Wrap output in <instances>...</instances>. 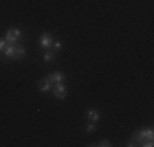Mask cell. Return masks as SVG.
<instances>
[{
  "label": "cell",
  "mask_w": 154,
  "mask_h": 147,
  "mask_svg": "<svg viewBox=\"0 0 154 147\" xmlns=\"http://www.w3.org/2000/svg\"><path fill=\"white\" fill-rule=\"evenodd\" d=\"M53 34L51 33H43L41 36H39V46L43 47V49H48V47L53 46Z\"/></svg>",
  "instance_id": "1"
},
{
  "label": "cell",
  "mask_w": 154,
  "mask_h": 147,
  "mask_svg": "<svg viewBox=\"0 0 154 147\" xmlns=\"http://www.w3.org/2000/svg\"><path fill=\"white\" fill-rule=\"evenodd\" d=\"M20 34H21V31H20L18 28H15V29H8V31H7V34H5V41L8 43V44H15L17 39L20 38Z\"/></svg>",
  "instance_id": "2"
},
{
  "label": "cell",
  "mask_w": 154,
  "mask_h": 147,
  "mask_svg": "<svg viewBox=\"0 0 154 147\" xmlns=\"http://www.w3.org/2000/svg\"><path fill=\"white\" fill-rule=\"evenodd\" d=\"M53 93L56 95V97L59 98V100H62V98L67 97V87L62 85V83L59 82V83H56V85L53 87Z\"/></svg>",
  "instance_id": "3"
},
{
  "label": "cell",
  "mask_w": 154,
  "mask_h": 147,
  "mask_svg": "<svg viewBox=\"0 0 154 147\" xmlns=\"http://www.w3.org/2000/svg\"><path fill=\"white\" fill-rule=\"evenodd\" d=\"M17 47H18V44H8V43H7L5 47H3V51H2L3 56L13 59V56H15V52H17Z\"/></svg>",
  "instance_id": "4"
},
{
  "label": "cell",
  "mask_w": 154,
  "mask_h": 147,
  "mask_svg": "<svg viewBox=\"0 0 154 147\" xmlns=\"http://www.w3.org/2000/svg\"><path fill=\"white\" fill-rule=\"evenodd\" d=\"M51 85H53V82H51V79H49V77H46V79L39 80V83H38V88H39V92H43V93H48V92L51 90Z\"/></svg>",
  "instance_id": "5"
},
{
  "label": "cell",
  "mask_w": 154,
  "mask_h": 147,
  "mask_svg": "<svg viewBox=\"0 0 154 147\" xmlns=\"http://www.w3.org/2000/svg\"><path fill=\"white\" fill-rule=\"evenodd\" d=\"M48 77L51 79V82H56V83H59V82H62V80L66 79L62 72H53V74H49Z\"/></svg>",
  "instance_id": "6"
},
{
  "label": "cell",
  "mask_w": 154,
  "mask_h": 147,
  "mask_svg": "<svg viewBox=\"0 0 154 147\" xmlns=\"http://www.w3.org/2000/svg\"><path fill=\"white\" fill-rule=\"evenodd\" d=\"M87 118H89L90 121H94V123H97L98 118H100V113H98L97 110L90 108V110H87Z\"/></svg>",
  "instance_id": "7"
},
{
  "label": "cell",
  "mask_w": 154,
  "mask_h": 147,
  "mask_svg": "<svg viewBox=\"0 0 154 147\" xmlns=\"http://www.w3.org/2000/svg\"><path fill=\"white\" fill-rule=\"evenodd\" d=\"M25 56H26V49H25L23 46H18L17 47V52H15V56H13V59H23Z\"/></svg>",
  "instance_id": "8"
},
{
  "label": "cell",
  "mask_w": 154,
  "mask_h": 147,
  "mask_svg": "<svg viewBox=\"0 0 154 147\" xmlns=\"http://www.w3.org/2000/svg\"><path fill=\"white\" fill-rule=\"evenodd\" d=\"M43 59H45V62H51V61H54V59H56V54H54V52H45Z\"/></svg>",
  "instance_id": "9"
},
{
  "label": "cell",
  "mask_w": 154,
  "mask_h": 147,
  "mask_svg": "<svg viewBox=\"0 0 154 147\" xmlns=\"http://www.w3.org/2000/svg\"><path fill=\"white\" fill-rule=\"evenodd\" d=\"M94 146H100V147H110L112 144H110V141L108 139H105V141H102L100 144H94Z\"/></svg>",
  "instance_id": "10"
},
{
  "label": "cell",
  "mask_w": 154,
  "mask_h": 147,
  "mask_svg": "<svg viewBox=\"0 0 154 147\" xmlns=\"http://www.w3.org/2000/svg\"><path fill=\"white\" fill-rule=\"evenodd\" d=\"M95 131V123L92 121V123L89 124V126H87V132H94Z\"/></svg>",
  "instance_id": "11"
},
{
  "label": "cell",
  "mask_w": 154,
  "mask_h": 147,
  "mask_svg": "<svg viewBox=\"0 0 154 147\" xmlns=\"http://www.w3.org/2000/svg\"><path fill=\"white\" fill-rule=\"evenodd\" d=\"M53 44H54V49H56V51H59L61 47H62V44L59 41H53Z\"/></svg>",
  "instance_id": "12"
},
{
  "label": "cell",
  "mask_w": 154,
  "mask_h": 147,
  "mask_svg": "<svg viewBox=\"0 0 154 147\" xmlns=\"http://www.w3.org/2000/svg\"><path fill=\"white\" fill-rule=\"evenodd\" d=\"M5 44H7V41H5V39H0V52L3 51V47H5Z\"/></svg>",
  "instance_id": "13"
}]
</instances>
